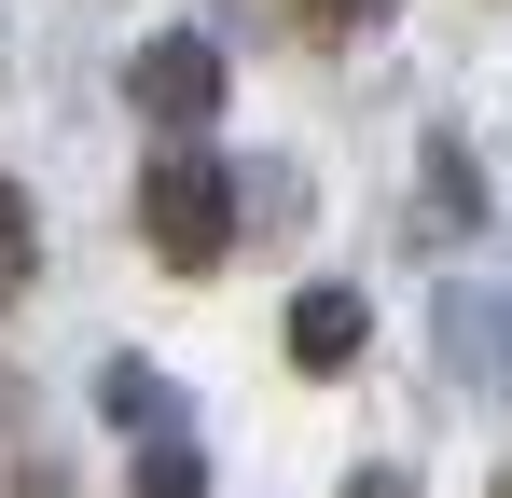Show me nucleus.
Masks as SVG:
<instances>
[{
  "instance_id": "nucleus-10",
  "label": "nucleus",
  "mask_w": 512,
  "mask_h": 498,
  "mask_svg": "<svg viewBox=\"0 0 512 498\" xmlns=\"http://www.w3.org/2000/svg\"><path fill=\"white\" fill-rule=\"evenodd\" d=\"M346 498H416V471H346Z\"/></svg>"
},
{
  "instance_id": "nucleus-8",
  "label": "nucleus",
  "mask_w": 512,
  "mask_h": 498,
  "mask_svg": "<svg viewBox=\"0 0 512 498\" xmlns=\"http://www.w3.org/2000/svg\"><path fill=\"white\" fill-rule=\"evenodd\" d=\"M291 28L305 42H360V28H388V0H291Z\"/></svg>"
},
{
  "instance_id": "nucleus-12",
  "label": "nucleus",
  "mask_w": 512,
  "mask_h": 498,
  "mask_svg": "<svg viewBox=\"0 0 512 498\" xmlns=\"http://www.w3.org/2000/svg\"><path fill=\"white\" fill-rule=\"evenodd\" d=\"M499 498H512V457H499Z\"/></svg>"
},
{
  "instance_id": "nucleus-5",
  "label": "nucleus",
  "mask_w": 512,
  "mask_h": 498,
  "mask_svg": "<svg viewBox=\"0 0 512 498\" xmlns=\"http://www.w3.org/2000/svg\"><path fill=\"white\" fill-rule=\"evenodd\" d=\"M42 277V222H28V180H0V305Z\"/></svg>"
},
{
  "instance_id": "nucleus-1",
  "label": "nucleus",
  "mask_w": 512,
  "mask_h": 498,
  "mask_svg": "<svg viewBox=\"0 0 512 498\" xmlns=\"http://www.w3.org/2000/svg\"><path fill=\"white\" fill-rule=\"evenodd\" d=\"M139 236H153L167 277H208V263L236 249V166L208 153V139H153V166H139Z\"/></svg>"
},
{
  "instance_id": "nucleus-7",
  "label": "nucleus",
  "mask_w": 512,
  "mask_h": 498,
  "mask_svg": "<svg viewBox=\"0 0 512 498\" xmlns=\"http://www.w3.org/2000/svg\"><path fill=\"white\" fill-rule=\"evenodd\" d=\"M139 498H208V457H194V443H180V429H167V443L139 457Z\"/></svg>"
},
{
  "instance_id": "nucleus-9",
  "label": "nucleus",
  "mask_w": 512,
  "mask_h": 498,
  "mask_svg": "<svg viewBox=\"0 0 512 498\" xmlns=\"http://www.w3.org/2000/svg\"><path fill=\"white\" fill-rule=\"evenodd\" d=\"M429 194H443V222H485V194H471V153H457V139H429Z\"/></svg>"
},
{
  "instance_id": "nucleus-11",
  "label": "nucleus",
  "mask_w": 512,
  "mask_h": 498,
  "mask_svg": "<svg viewBox=\"0 0 512 498\" xmlns=\"http://www.w3.org/2000/svg\"><path fill=\"white\" fill-rule=\"evenodd\" d=\"M14 498H70V471H14Z\"/></svg>"
},
{
  "instance_id": "nucleus-3",
  "label": "nucleus",
  "mask_w": 512,
  "mask_h": 498,
  "mask_svg": "<svg viewBox=\"0 0 512 498\" xmlns=\"http://www.w3.org/2000/svg\"><path fill=\"white\" fill-rule=\"evenodd\" d=\"M291 374H346V360H360V332H374V305H360V291H333V277H319V291H291Z\"/></svg>"
},
{
  "instance_id": "nucleus-2",
  "label": "nucleus",
  "mask_w": 512,
  "mask_h": 498,
  "mask_svg": "<svg viewBox=\"0 0 512 498\" xmlns=\"http://www.w3.org/2000/svg\"><path fill=\"white\" fill-rule=\"evenodd\" d=\"M222 42H208V28H153V42H139V56H125V97H139V125H153V139H194V125H208V111H222Z\"/></svg>"
},
{
  "instance_id": "nucleus-6",
  "label": "nucleus",
  "mask_w": 512,
  "mask_h": 498,
  "mask_svg": "<svg viewBox=\"0 0 512 498\" xmlns=\"http://www.w3.org/2000/svg\"><path fill=\"white\" fill-rule=\"evenodd\" d=\"M97 402H111V415H125V429H153V443H167V374H139V360H111V374H97Z\"/></svg>"
},
{
  "instance_id": "nucleus-4",
  "label": "nucleus",
  "mask_w": 512,
  "mask_h": 498,
  "mask_svg": "<svg viewBox=\"0 0 512 498\" xmlns=\"http://www.w3.org/2000/svg\"><path fill=\"white\" fill-rule=\"evenodd\" d=\"M443 346H457V374L471 388H512V291H443Z\"/></svg>"
}]
</instances>
